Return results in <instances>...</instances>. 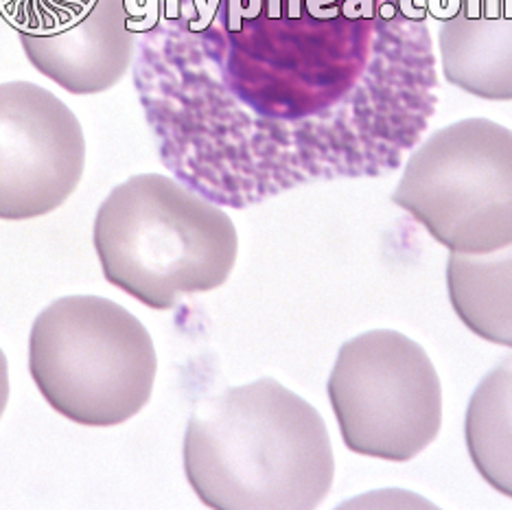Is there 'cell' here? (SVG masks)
<instances>
[{
  "instance_id": "7c38bea8",
  "label": "cell",
  "mask_w": 512,
  "mask_h": 510,
  "mask_svg": "<svg viewBox=\"0 0 512 510\" xmlns=\"http://www.w3.org/2000/svg\"><path fill=\"white\" fill-rule=\"evenodd\" d=\"M7 401H9V364L3 349H0V419H3Z\"/></svg>"
},
{
  "instance_id": "3957f363",
  "label": "cell",
  "mask_w": 512,
  "mask_h": 510,
  "mask_svg": "<svg viewBox=\"0 0 512 510\" xmlns=\"http://www.w3.org/2000/svg\"><path fill=\"white\" fill-rule=\"evenodd\" d=\"M92 243L106 281L158 311L224 285L239 254L230 215L158 173L116 184L99 206Z\"/></svg>"
},
{
  "instance_id": "8fae6325",
  "label": "cell",
  "mask_w": 512,
  "mask_h": 510,
  "mask_svg": "<svg viewBox=\"0 0 512 510\" xmlns=\"http://www.w3.org/2000/svg\"><path fill=\"white\" fill-rule=\"evenodd\" d=\"M464 438L477 473L512 500V353L488 370L473 390Z\"/></svg>"
},
{
  "instance_id": "9c48e42d",
  "label": "cell",
  "mask_w": 512,
  "mask_h": 510,
  "mask_svg": "<svg viewBox=\"0 0 512 510\" xmlns=\"http://www.w3.org/2000/svg\"><path fill=\"white\" fill-rule=\"evenodd\" d=\"M442 75L473 97L512 101V0H456L438 31Z\"/></svg>"
},
{
  "instance_id": "52a82bcc",
  "label": "cell",
  "mask_w": 512,
  "mask_h": 510,
  "mask_svg": "<svg viewBox=\"0 0 512 510\" xmlns=\"http://www.w3.org/2000/svg\"><path fill=\"white\" fill-rule=\"evenodd\" d=\"M31 66L71 95L114 88L136 57L132 0H5Z\"/></svg>"
},
{
  "instance_id": "8992f818",
  "label": "cell",
  "mask_w": 512,
  "mask_h": 510,
  "mask_svg": "<svg viewBox=\"0 0 512 510\" xmlns=\"http://www.w3.org/2000/svg\"><path fill=\"white\" fill-rule=\"evenodd\" d=\"M327 392L344 445L359 456L407 462L440 432V377L423 346L399 331L344 342Z\"/></svg>"
},
{
  "instance_id": "ba28073f",
  "label": "cell",
  "mask_w": 512,
  "mask_h": 510,
  "mask_svg": "<svg viewBox=\"0 0 512 510\" xmlns=\"http://www.w3.org/2000/svg\"><path fill=\"white\" fill-rule=\"evenodd\" d=\"M84 167V130L60 97L31 81L0 84V219L57 211Z\"/></svg>"
},
{
  "instance_id": "30bf717a",
  "label": "cell",
  "mask_w": 512,
  "mask_h": 510,
  "mask_svg": "<svg viewBox=\"0 0 512 510\" xmlns=\"http://www.w3.org/2000/svg\"><path fill=\"white\" fill-rule=\"evenodd\" d=\"M447 292L464 327L512 349V243L486 254L451 252Z\"/></svg>"
},
{
  "instance_id": "5b68a950",
  "label": "cell",
  "mask_w": 512,
  "mask_h": 510,
  "mask_svg": "<svg viewBox=\"0 0 512 510\" xmlns=\"http://www.w3.org/2000/svg\"><path fill=\"white\" fill-rule=\"evenodd\" d=\"M392 202L449 252L512 243V130L473 117L434 132L407 158Z\"/></svg>"
},
{
  "instance_id": "7a4b0ae2",
  "label": "cell",
  "mask_w": 512,
  "mask_h": 510,
  "mask_svg": "<svg viewBox=\"0 0 512 510\" xmlns=\"http://www.w3.org/2000/svg\"><path fill=\"white\" fill-rule=\"evenodd\" d=\"M182 456L191 489L217 510L316 508L335 478L322 414L272 377L197 403Z\"/></svg>"
},
{
  "instance_id": "277c9868",
  "label": "cell",
  "mask_w": 512,
  "mask_h": 510,
  "mask_svg": "<svg viewBox=\"0 0 512 510\" xmlns=\"http://www.w3.org/2000/svg\"><path fill=\"white\" fill-rule=\"evenodd\" d=\"M29 373L46 403L68 421L112 427L149 403L158 357L132 311L101 296H64L33 322Z\"/></svg>"
},
{
  "instance_id": "6da1fadb",
  "label": "cell",
  "mask_w": 512,
  "mask_h": 510,
  "mask_svg": "<svg viewBox=\"0 0 512 510\" xmlns=\"http://www.w3.org/2000/svg\"><path fill=\"white\" fill-rule=\"evenodd\" d=\"M132 73L162 165L230 208L397 171L438 106L427 0H151Z\"/></svg>"
}]
</instances>
